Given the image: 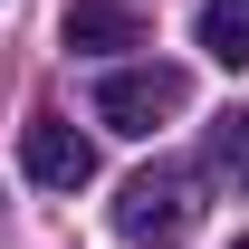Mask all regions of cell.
Returning a JSON list of instances; mask_svg holds the SVG:
<instances>
[{
    "instance_id": "obj_2",
    "label": "cell",
    "mask_w": 249,
    "mask_h": 249,
    "mask_svg": "<svg viewBox=\"0 0 249 249\" xmlns=\"http://www.w3.org/2000/svg\"><path fill=\"white\" fill-rule=\"evenodd\" d=\"M192 106V77L182 67H106V77H96V115L115 124V134H154V124H173Z\"/></svg>"
},
{
    "instance_id": "obj_7",
    "label": "cell",
    "mask_w": 249,
    "mask_h": 249,
    "mask_svg": "<svg viewBox=\"0 0 249 249\" xmlns=\"http://www.w3.org/2000/svg\"><path fill=\"white\" fill-rule=\"evenodd\" d=\"M230 249H249V240H230Z\"/></svg>"
},
{
    "instance_id": "obj_3",
    "label": "cell",
    "mask_w": 249,
    "mask_h": 249,
    "mask_svg": "<svg viewBox=\"0 0 249 249\" xmlns=\"http://www.w3.org/2000/svg\"><path fill=\"white\" fill-rule=\"evenodd\" d=\"M19 173H29V182H48V192H87V182H96V144L77 134V124L38 115L29 134H19Z\"/></svg>"
},
{
    "instance_id": "obj_1",
    "label": "cell",
    "mask_w": 249,
    "mask_h": 249,
    "mask_svg": "<svg viewBox=\"0 0 249 249\" xmlns=\"http://www.w3.org/2000/svg\"><path fill=\"white\" fill-rule=\"evenodd\" d=\"M192 220H201V173H182V163H154V173H134V182L115 192V230L134 249L192 240Z\"/></svg>"
},
{
    "instance_id": "obj_4",
    "label": "cell",
    "mask_w": 249,
    "mask_h": 249,
    "mask_svg": "<svg viewBox=\"0 0 249 249\" xmlns=\"http://www.w3.org/2000/svg\"><path fill=\"white\" fill-rule=\"evenodd\" d=\"M192 38H201V58H211V67H249V0H201Z\"/></svg>"
},
{
    "instance_id": "obj_5",
    "label": "cell",
    "mask_w": 249,
    "mask_h": 249,
    "mask_svg": "<svg viewBox=\"0 0 249 249\" xmlns=\"http://www.w3.org/2000/svg\"><path fill=\"white\" fill-rule=\"evenodd\" d=\"M67 48H144V29H134L124 10H96V0H77V10H67Z\"/></svg>"
},
{
    "instance_id": "obj_6",
    "label": "cell",
    "mask_w": 249,
    "mask_h": 249,
    "mask_svg": "<svg viewBox=\"0 0 249 249\" xmlns=\"http://www.w3.org/2000/svg\"><path fill=\"white\" fill-rule=\"evenodd\" d=\"M220 154H230V173L249 182V115H230V134H220Z\"/></svg>"
}]
</instances>
